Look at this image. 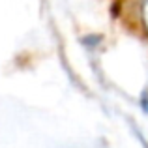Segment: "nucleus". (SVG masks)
Masks as SVG:
<instances>
[{
  "label": "nucleus",
  "mask_w": 148,
  "mask_h": 148,
  "mask_svg": "<svg viewBox=\"0 0 148 148\" xmlns=\"http://www.w3.org/2000/svg\"><path fill=\"white\" fill-rule=\"evenodd\" d=\"M141 17H143L145 30H146V34H148V0H143V2H141Z\"/></svg>",
  "instance_id": "f257e3e1"
}]
</instances>
